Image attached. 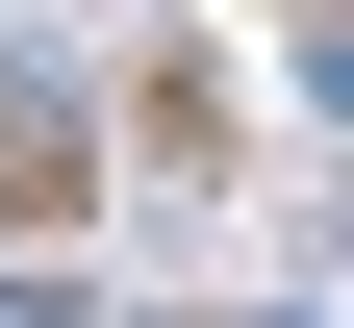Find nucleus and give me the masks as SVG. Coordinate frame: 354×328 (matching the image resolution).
<instances>
[{"mask_svg":"<svg viewBox=\"0 0 354 328\" xmlns=\"http://www.w3.org/2000/svg\"><path fill=\"white\" fill-rule=\"evenodd\" d=\"M329 126H354V51H329Z\"/></svg>","mask_w":354,"mask_h":328,"instance_id":"1","label":"nucleus"}]
</instances>
